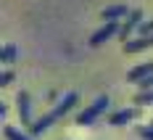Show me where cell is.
<instances>
[{
	"label": "cell",
	"mask_w": 153,
	"mask_h": 140,
	"mask_svg": "<svg viewBox=\"0 0 153 140\" xmlns=\"http://www.w3.org/2000/svg\"><path fill=\"white\" fill-rule=\"evenodd\" d=\"M74 103H76V95H66V101H63V103H58V109H53V111H50V114L45 116V119H40L37 124L32 127V132H34V135H40V132H45V130H48V124H50V122H56V119H58L61 114H66V111L71 109Z\"/></svg>",
	"instance_id": "6da1fadb"
},
{
	"label": "cell",
	"mask_w": 153,
	"mask_h": 140,
	"mask_svg": "<svg viewBox=\"0 0 153 140\" xmlns=\"http://www.w3.org/2000/svg\"><path fill=\"white\" fill-rule=\"evenodd\" d=\"M116 32H119V24H116V21H106V24H103V27H100V29H98V32L90 37V45H92V48L103 45L108 37H114Z\"/></svg>",
	"instance_id": "7a4b0ae2"
},
{
	"label": "cell",
	"mask_w": 153,
	"mask_h": 140,
	"mask_svg": "<svg viewBox=\"0 0 153 140\" xmlns=\"http://www.w3.org/2000/svg\"><path fill=\"white\" fill-rule=\"evenodd\" d=\"M106 106H108V98H106V95H103V98H98V101H95L87 111H82V114H79V124H87V122H92V119H95L100 111L106 109Z\"/></svg>",
	"instance_id": "3957f363"
},
{
	"label": "cell",
	"mask_w": 153,
	"mask_h": 140,
	"mask_svg": "<svg viewBox=\"0 0 153 140\" xmlns=\"http://www.w3.org/2000/svg\"><path fill=\"white\" fill-rule=\"evenodd\" d=\"M143 48H153V34H145L140 40H124V53H137Z\"/></svg>",
	"instance_id": "277c9868"
},
{
	"label": "cell",
	"mask_w": 153,
	"mask_h": 140,
	"mask_svg": "<svg viewBox=\"0 0 153 140\" xmlns=\"http://www.w3.org/2000/svg\"><path fill=\"white\" fill-rule=\"evenodd\" d=\"M140 16H143L140 11H132V13L127 16V21H124V24H122V29H119V34H122L124 40H127V34L135 29V27H140Z\"/></svg>",
	"instance_id": "5b68a950"
},
{
	"label": "cell",
	"mask_w": 153,
	"mask_h": 140,
	"mask_svg": "<svg viewBox=\"0 0 153 140\" xmlns=\"http://www.w3.org/2000/svg\"><path fill=\"white\" fill-rule=\"evenodd\" d=\"M103 19L106 21H116V19H122V16H127V5H111V8H103Z\"/></svg>",
	"instance_id": "8992f818"
},
{
	"label": "cell",
	"mask_w": 153,
	"mask_h": 140,
	"mask_svg": "<svg viewBox=\"0 0 153 140\" xmlns=\"http://www.w3.org/2000/svg\"><path fill=\"white\" fill-rule=\"evenodd\" d=\"M148 74H153V61L143 63V66H137V69H132V71H129V79H132V82H137V79L148 77Z\"/></svg>",
	"instance_id": "52a82bcc"
},
{
	"label": "cell",
	"mask_w": 153,
	"mask_h": 140,
	"mask_svg": "<svg viewBox=\"0 0 153 140\" xmlns=\"http://www.w3.org/2000/svg\"><path fill=\"white\" fill-rule=\"evenodd\" d=\"M135 116H137V109H124V111H119V114L111 116V124H124V122H129Z\"/></svg>",
	"instance_id": "ba28073f"
},
{
	"label": "cell",
	"mask_w": 153,
	"mask_h": 140,
	"mask_svg": "<svg viewBox=\"0 0 153 140\" xmlns=\"http://www.w3.org/2000/svg\"><path fill=\"white\" fill-rule=\"evenodd\" d=\"M19 114H21L24 122H29V98H27L24 93L19 95Z\"/></svg>",
	"instance_id": "9c48e42d"
},
{
	"label": "cell",
	"mask_w": 153,
	"mask_h": 140,
	"mask_svg": "<svg viewBox=\"0 0 153 140\" xmlns=\"http://www.w3.org/2000/svg\"><path fill=\"white\" fill-rule=\"evenodd\" d=\"M5 138H8V140H27L24 135H19L13 127H5Z\"/></svg>",
	"instance_id": "30bf717a"
},
{
	"label": "cell",
	"mask_w": 153,
	"mask_h": 140,
	"mask_svg": "<svg viewBox=\"0 0 153 140\" xmlns=\"http://www.w3.org/2000/svg\"><path fill=\"white\" fill-rule=\"evenodd\" d=\"M13 53H16L13 45H8L5 50H3V61H5V63H11V61H13Z\"/></svg>",
	"instance_id": "8fae6325"
},
{
	"label": "cell",
	"mask_w": 153,
	"mask_h": 140,
	"mask_svg": "<svg viewBox=\"0 0 153 140\" xmlns=\"http://www.w3.org/2000/svg\"><path fill=\"white\" fill-rule=\"evenodd\" d=\"M140 32H143V34H153V21H145V24H140Z\"/></svg>",
	"instance_id": "7c38bea8"
},
{
	"label": "cell",
	"mask_w": 153,
	"mask_h": 140,
	"mask_svg": "<svg viewBox=\"0 0 153 140\" xmlns=\"http://www.w3.org/2000/svg\"><path fill=\"white\" fill-rule=\"evenodd\" d=\"M145 101H153V93H151V90H145V93L137 95V103H145Z\"/></svg>",
	"instance_id": "4fadbf2b"
},
{
	"label": "cell",
	"mask_w": 153,
	"mask_h": 140,
	"mask_svg": "<svg viewBox=\"0 0 153 140\" xmlns=\"http://www.w3.org/2000/svg\"><path fill=\"white\" fill-rule=\"evenodd\" d=\"M140 87H143V90H153V77H145L140 82Z\"/></svg>",
	"instance_id": "5bb4252c"
},
{
	"label": "cell",
	"mask_w": 153,
	"mask_h": 140,
	"mask_svg": "<svg viewBox=\"0 0 153 140\" xmlns=\"http://www.w3.org/2000/svg\"><path fill=\"white\" fill-rule=\"evenodd\" d=\"M13 79V71H3V77H0V85H8Z\"/></svg>",
	"instance_id": "9a60e30c"
},
{
	"label": "cell",
	"mask_w": 153,
	"mask_h": 140,
	"mask_svg": "<svg viewBox=\"0 0 153 140\" xmlns=\"http://www.w3.org/2000/svg\"><path fill=\"white\" fill-rule=\"evenodd\" d=\"M140 135H143V138H148V140H153V130H145V127H143V130H140Z\"/></svg>",
	"instance_id": "2e32d148"
}]
</instances>
